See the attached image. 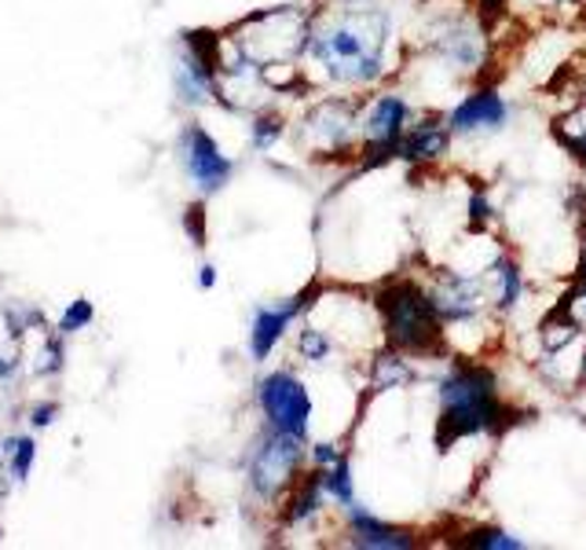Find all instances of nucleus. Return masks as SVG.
Here are the masks:
<instances>
[{
    "label": "nucleus",
    "instance_id": "17",
    "mask_svg": "<svg viewBox=\"0 0 586 550\" xmlns=\"http://www.w3.org/2000/svg\"><path fill=\"white\" fill-rule=\"evenodd\" d=\"M322 499H327V492H322V477H319V469H316V474H312L308 481L301 485V492L293 496L286 522H290V525H305V522H312V517L319 514Z\"/></svg>",
    "mask_w": 586,
    "mask_h": 550
},
{
    "label": "nucleus",
    "instance_id": "23",
    "mask_svg": "<svg viewBox=\"0 0 586 550\" xmlns=\"http://www.w3.org/2000/svg\"><path fill=\"white\" fill-rule=\"evenodd\" d=\"M93 316H96V313H93V302L77 297V302L63 313V319H59V330H63V334H74V330H81V327L93 323Z\"/></svg>",
    "mask_w": 586,
    "mask_h": 550
},
{
    "label": "nucleus",
    "instance_id": "9",
    "mask_svg": "<svg viewBox=\"0 0 586 550\" xmlns=\"http://www.w3.org/2000/svg\"><path fill=\"white\" fill-rule=\"evenodd\" d=\"M510 122V103L495 88H477L448 110V129L462 139L495 136Z\"/></svg>",
    "mask_w": 586,
    "mask_h": 550
},
{
    "label": "nucleus",
    "instance_id": "26",
    "mask_svg": "<svg viewBox=\"0 0 586 550\" xmlns=\"http://www.w3.org/2000/svg\"><path fill=\"white\" fill-rule=\"evenodd\" d=\"M59 367H63V345H59L56 338H52V342L45 345V364L37 367V375H56Z\"/></svg>",
    "mask_w": 586,
    "mask_h": 550
},
{
    "label": "nucleus",
    "instance_id": "19",
    "mask_svg": "<svg viewBox=\"0 0 586 550\" xmlns=\"http://www.w3.org/2000/svg\"><path fill=\"white\" fill-rule=\"evenodd\" d=\"M462 547H477V550H524V539L506 533V528H473L459 539Z\"/></svg>",
    "mask_w": 586,
    "mask_h": 550
},
{
    "label": "nucleus",
    "instance_id": "20",
    "mask_svg": "<svg viewBox=\"0 0 586 550\" xmlns=\"http://www.w3.org/2000/svg\"><path fill=\"white\" fill-rule=\"evenodd\" d=\"M297 353H301V359H308V364H327L330 353H333V342H330L327 330L305 327L297 334Z\"/></svg>",
    "mask_w": 586,
    "mask_h": 550
},
{
    "label": "nucleus",
    "instance_id": "10",
    "mask_svg": "<svg viewBox=\"0 0 586 550\" xmlns=\"http://www.w3.org/2000/svg\"><path fill=\"white\" fill-rule=\"evenodd\" d=\"M184 166H187L191 180H195L206 195L220 192V187L231 180V173H235V162H231L228 155H220L217 139L202 125H191L184 133Z\"/></svg>",
    "mask_w": 586,
    "mask_h": 550
},
{
    "label": "nucleus",
    "instance_id": "7",
    "mask_svg": "<svg viewBox=\"0 0 586 550\" xmlns=\"http://www.w3.org/2000/svg\"><path fill=\"white\" fill-rule=\"evenodd\" d=\"M429 302L437 308V316L448 323H473L491 308L488 286L484 276H466V272H437L429 279Z\"/></svg>",
    "mask_w": 586,
    "mask_h": 550
},
{
    "label": "nucleus",
    "instance_id": "22",
    "mask_svg": "<svg viewBox=\"0 0 586 550\" xmlns=\"http://www.w3.org/2000/svg\"><path fill=\"white\" fill-rule=\"evenodd\" d=\"M282 136V118L279 114H260L254 122V147L257 151H271V144Z\"/></svg>",
    "mask_w": 586,
    "mask_h": 550
},
{
    "label": "nucleus",
    "instance_id": "13",
    "mask_svg": "<svg viewBox=\"0 0 586 550\" xmlns=\"http://www.w3.org/2000/svg\"><path fill=\"white\" fill-rule=\"evenodd\" d=\"M308 297L312 294H301V297H290L286 305L257 308L254 327H249V353H254V359L271 356V349H276L282 342V334H286V327L301 316V308L308 305Z\"/></svg>",
    "mask_w": 586,
    "mask_h": 550
},
{
    "label": "nucleus",
    "instance_id": "3",
    "mask_svg": "<svg viewBox=\"0 0 586 550\" xmlns=\"http://www.w3.org/2000/svg\"><path fill=\"white\" fill-rule=\"evenodd\" d=\"M381 327H386L389 349L403 356H440L448 338H443V319L429 302V290L411 279H396L378 294Z\"/></svg>",
    "mask_w": 586,
    "mask_h": 550
},
{
    "label": "nucleus",
    "instance_id": "29",
    "mask_svg": "<svg viewBox=\"0 0 586 550\" xmlns=\"http://www.w3.org/2000/svg\"><path fill=\"white\" fill-rule=\"evenodd\" d=\"M56 412H59V404H40V407H34V418H29V423H34V426H48L56 418Z\"/></svg>",
    "mask_w": 586,
    "mask_h": 550
},
{
    "label": "nucleus",
    "instance_id": "27",
    "mask_svg": "<svg viewBox=\"0 0 586 550\" xmlns=\"http://www.w3.org/2000/svg\"><path fill=\"white\" fill-rule=\"evenodd\" d=\"M202 217H206V209H202V206H191L187 209V232H191V239H195L198 246L206 243V232H202Z\"/></svg>",
    "mask_w": 586,
    "mask_h": 550
},
{
    "label": "nucleus",
    "instance_id": "6",
    "mask_svg": "<svg viewBox=\"0 0 586 550\" xmlns=\"http://www.w3.org/2000/svg\"><path fill=\"white\" fill-rule=\"evenodd\" d=\"M257 400H260V412H265L271 429L293 433V437H308L312 396L301 378H293L290 371L268 375L257 389Z\"/></svg>",
    "mask_w": 586,
    "mask_h": 550
},
{
    "label": "nucleus",
    "instance_id": "30",
    "mask_svg": "<svg viewBox=\"0 0 586 550\" xmlns=\"http://www.w3.org/2000/svg\"><path fill=\"white\" fill-rule=\"evenodd\" d=\"M502 8H506V0H480V15H484V23H491V15H499Z\"/></svg>",
    "mask_w": 586,
    "mask_h": 550
},
{
    "label": "nucleus",
    "instance_id": "4",
    "mask_svg": "<svg viewBox=\"0 0 586 550\" xmlns=\"http://www.w3.org/2000/svg\"><path fill=\"white\" fill-rule=\"evenodd\" d=\"M411 125V103L400 93H381L374 96L359 114V136H363V155L367 166H378L386 158H396L400 136Z\"/></svg>",
    "mask_w": 586,
    "mask_h": 550
},
{
    "label": "nucleus",
    "instance_id": "18",
    "mask_svg": "<svg viewBox=\"0 0 586 550\" xmlns=\"http://www.w3.org/2000/svg\"><path fill=\"white\" fill-rule=\"evenodd\" d=\"M319 477H322V492H327L333 503H341L345 510L356 503V492H352V466L345 455H341L333 466L319 469Z\"/></svg>",
    "mask_w": 586,
    "mask_h": 550
},
{
    "label": "nucleus",
    "instance_id": "24",
    "mask_svg": "<svg viewBox=\"0 0 586 550\" xmlns=\"http://www.w3.org/2000/svg\"><path fill=\"white\" fill-rule=\"evenodd\" d=\"M34 455H37V444H34V440H29V437L15 440V448H12V477H15V481H26V477H29Z\"/></svg>",
    "mask_w": 586,
    "mask_h": 550
},
{
    "label": "nucleus",
    "instance_id": "15",
    "mask_svg": "<svg viewBox=\"0 0 586 550\" xmlns=\"http://www.w3.org/2000/svg\"><path fill=\"white\" fill-rule=\"evenodd\" d=\"M484 286H488V302L499 313H513L524 297V272L513 257H499L484 268Z\"/></svg>",
    "mask_w": 586,
    "mask_h": 550
},
{
    "label": "nucleus",
    "instance_id": "35",
    "mask_svg": "<svg viewBox=\"0 0 586 550\" xmlns=\"http://www.w3.org/2000/svg\"><path fill=\"white\" fill-rule=\"evenodd\" d=\"M583 382H586V356H583Z\"/></svg>",
    "mask_w": 586,
    "mask_h": 550
},
{
    "label": "nucleus",
    "instance_id": "5",
    "mask_svg": "<svg viewBox=\"0 0 586 550\" xmlns=\"http://www.w3.org/2000/svg\"><path fill=\"white\" fill-rule=\"evenodd\" d=\"M301 455H305V437L271 429L254 452V463H249V485H254V492L260 499H276L297 477Z\"/></svg>",
    "mask_w": 586,
    "mask_h": 550
},
{
    "label": "nucleus",
    "instance_id": "11",
    "mask_svg": "<svg viewBox=\"0 0 586 550\" xmlns=\"http://www.w3.org/2000/svg\"><path fill=\"white\" fill-rule=\"evenodd\" d=\"M356 133H359V110L345 103V99H322L305 118V136L316 147H322V151H341Z\"/></svg>",
    "mask_w": 586,
    "mask_h": 550
},
{
    "label": "nucleus",
    "instance_id": "12",
    "mask_svg": "<svg viewBox=\"0 0 586 550\" xmlns=\"http://www.w3.org/2000/svg\"><path fill=\"white\" fill-rule=\"evenodd\" d=\"M451 139H454V133L448 129V118L429 114V118H422L418 125H407V133L400 136L396 158L414 162V166L440 162V158L451 151Z\"/></svg>",
    "mask_w": 586,
    "mask_h": 550
},
{
    "label": "nucleus",
    "instance_id": "2",
    "mask_svg": "<svg viewBox=\"0 0 586 550\" xmlns=\"http://www.w3.org/2000/svg\"><path fill=\"white\" fill-rule=\"evenodd\" d=\"M437 396H440V444L491 433V429H499V423L506 418L499 382H495V375L480 364H454L451 371L440 378Z\"/></svg>",
    "mask_w": 586,
    "mask_h": 550
},
{
    "label": "nucleus",
    "instance_id": "28",
    "mask_svg": "<svg viewBox=\"0 0 586 550\" xmlns=\"http://www.w3.org/2000/svg\"><path fill=\"white\" fill-rule=\"evenodd\" d=\"M469 209H473V220H477V224H488L491 220V203H484V195H473Z\"/></svg>",
    "mask_w": 586,
    "mask_h": 550
},
{
    "label": "nucleus",
    "instance_id": "32",
    "mask_svg": "<svg viewBox=\"0 0 586 550\" xmlns=\"http://www.w3.org/2000/svg\"><path fill=\"white\" fill-rule=\"evenodd\" d=\"M15 359H4V356H0V382H8V378H12L15 375Z\"/></svg>",
    "mask_w": 586,
    "mask_h": 550
},
{
    "label": "nucleus",
    "instance_id": "8",
    "mask_svg": "<svg viewBox=\"0 0 586 550\" xmlns=\"http://www.w3.org/2000/svg\"><path fill=\"white\" fill-rule=\"evenodd\" d=\"M429 48L440 63H448L451 70H480L484 59H488V37H484V26L469 23V19H443V23L432 29Z\"/></svg>",
    "mask_w": 586,
    "mask_h": 550
},
{
    "label": "nucleus",
    "instance_id": "1",
    "mask_svg": "<svg viewBox=\"0 0 586 550\" xmlns=\"http://www.w3.org/2000/svg\"><path fill=\"white\" fill-rule=\"evenodd\" d=\"M392 19L381 8H341L308 29L305 52L338 85H370L386 70Z\"/></svg>",
    "mask_w": 586,
    "mask_h": 550
},
{
    "label": "nucleus",
    "instance_id": "34",
    "mask_svg": "<svg viewBox=\"0 0 586 550\" xmlns=\"http://www.w3.org/2000/svg\"><path fill=\"white\" fill-rule=\"evenodd\" d=\"M550 4H579V0H550Z\"/></svg>",
    "mask_w": 586,
    "mask_h": 550
},
{
    "label": "nucleus",
    "instance_id": "33",
    "mask_svg": "<svg viewBox=\"0 0 586 550\" xmlns=\"http://www.w3.org/2000/svg\"><path fill=\"white\" fill-rule=\"evenodd\" d=\"M579 276H586V228H583V243H579Z\"/></svg>",
    "mask_w": 586,
    "mask_h": 550
},
{
    "label": "nucleus",
    "instance_id": "36",
    "mask_svg": "<svg viewBox=\"0 0 586 550\" xmlns=\"http://www.w3.org/2000/svg\"><path fill=\"white\" fill-rule=\"evenodd\" d=\"M345 4H349V0H345Z\"/></svg>",
    "mask_w": 586,
    "mask_h": 550
},
{
    "label": "nucleus",
    "instance_id": "25",
    "mask_svg": "<svg viewBox=\"0 0 586 550\" xmlns=\"http://www.w3.org/2000/svg\"><path fill=\"white\" fill-rule=\"evenodd\" d=\"M341 459V448L338 444H312V463H316V469H327V466H333Z\"/></svg>",
    "mask_w": 586,
    "mask_h": 550
},
{
    "label": "nucleus",
    "instance_id": "21",
    "mask_svg": "<svg viewBox=\"0 0 586 550\" xmlns=\"http://www.w3.org/2000/svg\"><path fill=\"white\" fill-rule=\"evenodd\" d=\"M553 316L569 319L572 327L586 330V276H579V286L564 294V302H561L558 308H553Z\"/></svg>",
    "mask_w": 586,
    "mask_h": 550
},
{
    "label": "nucleus",
    "instance_id": "14",
    "mask_svg": "<svg viewBox=\"0 0 586 550\" xmlns=\"http://www.w3.org/2000/svg\"><path fill=\"white\" fill-rule=\"evenodd\" d=\"M345 514H349V533L356 547H370V550H411L414 547V536L407 528H392L381 522V517L359 510L356 503H352Z\"/></svg>",
    "mask_w": 586,
    "mask_h": 550
},
{
    "label": "nucleus",
    "instance_id": "16",
    "mask_svg": "<svg viewBox=\"0 0 586 550\" xmlns=\"http://www.w3.org/2000/svg\"><path fill=\"white\" fill-rule=\"evenodd\" d=\"M407 382H414V371H411V359L403 353L389 349V353H381L378 359H374V367H370V389H374V393L403 389Z\"/></svg>",
    "mask_w": 586,
    "mask_h": 550
},
{
    "label": "nucleus",
    "instance_id": "31",
    "mask_svg": "<svg viewBox=\"0 0 586 550\" xmlns=\"http://www.w3.org/2000/svg\"><path fill=\"white\" fill-rule=\"evenodd\" d=\"M198 286H202V290H213V286H217V268H213V265H202Z\"/></svg>",
    "mask_w": 586,
    "mask_h": 550
}]
</instances>
